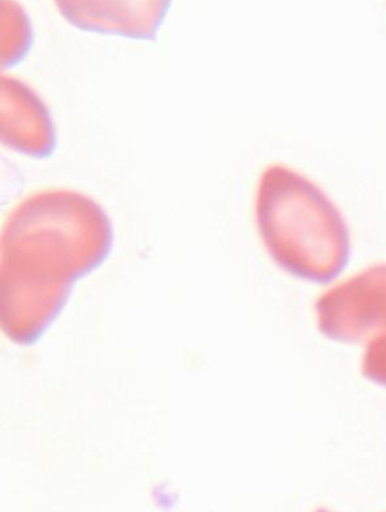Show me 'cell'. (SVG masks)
<instances>
[{"label":"cell","mask_w":386,"mask_h":512,"mask_svg":"<svg viewBox=\"0 0 386 512\" xmlns=\"http://www.w3.org/2000/svg\"><path fill=\"white\" fill-rule=\"evenodd\" d=\"M113 225L101 206L68 189L36 192L2 230V331L30 346L51 327L75 282L107 261Z\"/></svg>","instance_id":"obj_1"},{"label":"cell","mask_w":386,"mask_h":512,"mask_svg":"<svg viewBox=\"0 0 386 512\" xmlns=\"http://www.w3.org/2000/svg\"><path fill=\"white\" fill-rule=\"evenodd\" d=\"M256 227L274 264L310 283L334 282L351 259V234L336 204L285 165L265 168L255 203Z\"/></svg>","instance_id":"obj_2"},{"label":"cell","mask_w":386,"mask_h":512,"mask_svg":"<svg viewBox=\"0 0 386 512\" xmlns=\"http://www.w3.org/2000/svg\"><path fill=\"white\" fill-rule=\"evenodd\" d=\"M315 310L318 330L334 342L358 345L386 336V264L334 286Z\"/></svg>","instance_id":"obj_3"},{"label":"cell","mask_w":386,"mask_h":512,"mask_svg":"<svg viewBox=\"0 0 386 512\" xmlns=\"http://www.w3.org/2000/svg\"><path fill=\"white\" fill-rule=\"evenodd\" d=\"M71 26L83 32L155 41L173 0H53Z\"/></svg>","instance_id":"obj_4"},{"label":"cell","mask_w":386,"mask_h":512,"mask_svg":"<svg viewBox=\"0 0 386 512\" xmlns=\"http://www.w3.org/2000/svg\"><path fill=\"white\" fill-rule=\"evenodd\" d=\"M2 141L15 152L36 159L56 149L53 120L41 98L21 81L2 80Z\"/></svg>","instance_id":"obj_5"},{"label":"cell","mask_w":386,"mask_h":512,"mask_svg":"<svg viewBox=\"0 0 386 512\" xmlns=\"http://www.w3.org/2000/svg\"><path fill=\"white\" fill-rule=\"evenodd\" d=\"M361 370L369 381L386 387V336L369 343Z\"/></svg>","instance_id":"obj_6"},{"label":"cell","mask_w":386,"mask_h":512,"mask_svg":"<svg viewBox=\"0 0 386 512\" xmlns=\"http://www.w3.org/2000/svg\"><path fill=\"white\" fill-rule=\"evenodd\" d=\"M316 512H331V511H327V510H319V511H316Z\"/></svg>","instance_id":"obj_7"}]
</instances>
